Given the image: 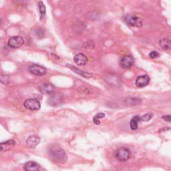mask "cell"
Here are the masks:
<instances>
[{"instance_id":"1","label":"cell","mask_w":171,"mask_h":171,"mask_svg":"<svg viewBox=\"0 0 171 171\" xmlns=\"http://www.w3.org/2000/svg\"><path fill=\"white\" fill-rule=\"evenodd\" d=\"M49 151L50 156L52 157L55 161L61 163H65L67 162V157L66 153L60 147L58 146H53L50 149Z\"/></svg>"},{"instance_id":"2","label":"cell","mask_w":171,"mask_h":171,"mask_svg":"<svg viewBox=\"0 0 171 171\" xmlns=\"http://www.w3.org/2000/svg\"><path fill=\"white\" fill-rule=\"evenodd\" d=\"M126 23L130 26L140 27L143 25V19L136 15H129L125 17Z\"/></svg>"},{"instance_id":"3","label":"cell","mask_w":171,"mask_h":171,"mask_svg":"<svg viewBox=\"0 0 171 171\" xmlns=\"http://www.w3.org/2000/svg\"><path fill=\"white\" fill-rule=\"evenodd\" d=\"M131 157V152L130 150L125 148V147H122V148L119 149L116 153V157L119 161L121 162H125L128 161Z\"/></svg>"},{"instance_id":"4","label":"cell","mask_w":171,"mask_h":171,"mask_svg":"<svg viewBox=\"0 0 171 171\" xmlns=\"http://www.w3.org/2000/svg\"><path fill=\"white\" fill-rule=\"evenodd\" d=\"M23 106L26 109L30 110H38L41 107L39 102L34 98L27 99L23 103Z\"/></svg>"},{"instance_id":"5","label":"cell","mask_w":171,"mask_h":171,"mask_svg":"<svg viewBox=\"0 0 171 171\" xmlns=\"http://www.w3.org/2000/svg\"><path fill=\"white\" fill-rule=\"evenodd\" d=\"M24 43L23 38L21 36H14L10 38L8 41V45L12 48H19Z\"/></svg>"},{"instance_id":"6","label":"cell","mask_w":171,"mask_h":171,"mask_svg":"<svg viewBox=\"0 0 171 171\" xmlns=\"http://www.w3.org/2000/svg\"><path fill=\"white\" fill-rule=\"evenodd\" d=\"M28 70L30 73L35 75H38V76H42V75H44L47 73L46 68L38 65L31 66L29 67Z\"/></svg>"},{"instance_id":"7","label":"cell","mask_w":171,"mask_h":171,"mask_svg":"<svg viewBox=\"0 0 171 171\" xmlns=\"http://www.w3.org/2000/svg\"><path fill=\"white\" fill-rule=\"evenodd\" d=\"M134 63V59L131 55H125L120 61V64L123 68H130Z\"/></svg>"},{"instance_id":"8","label":"cell","mask_w":171,"mask_h":171,"mask_svg":"<svg viewBox=\"0 0 171 171\" xmlns=\"http://www.w3.org/2000/svg\"><path fill=\"white\" fill-rule=\"evenodd\" d=\"M150 78L148 75H142L138 76L136 80V85L139 88H143L149 84Z\"/></svg>"},{"instance_id":"9","label":"cell","mask_w":171,"mask_h":171,"mask_svg":"<svg viewBox=\"0 0 171 171\" xmlns=\"http://www.w3.org/2000/svg\"><path fill=\"white\" fill-rule=\"evenodd\" d=\"M39 142H40V138L39 136H36V135H32L27 139L26 144L30 148L34 149L39 145Z\"/></svg>"},{"instance_id":"10","label":"cell","mask_w":171,"mask_h":171,"mask_svg":"<svg viewBox=\"0 0 171 171\" xmlns=\"http://www.w3.org/2000/svg\"><path fill=\"white\" fill-rule=\"evenodd\" d=\"M88 58L82 53L78 54L74 57V62L78 66H84L88 62Z\"/></svg>"},{"instance_id":"11","label":"cell","mask_w":171,"mask_h":171,"mask_svg":"<svg viewBox=\"0 0 171 171\" xmlns=\"http://www.w3.org/2000/svg\"><path fill=\"white\" fill-rule=\"evenodd\" d=\"M39 90L41 92L44 94H50L54 92V86L49 83H43L42 85L39 86Z\"/></svg>"},{"instance_id":"12","label":"cell","mask_w":171,"mask_h":171,"mask_svg":"<svg viewBox=\"0 0 171 171\" xmlns=\"http://www.w3.org/2000/svg\"><path fill=\"white\" fill-rule=\"evenodd\" d=\"M159 46L162 50H168L171 48V41L169 39L162 38L159 41Z\"/></svg>"},{"instance_id":"13","label":"cell","mask_w":171,"mask_h":171,"mask_svg":"<svg viewBox=\"0 0 171 171\" xmlns=\"http://www.w3.org/2000/svg\"><path fill=\"white\" fill-rule=\"evenodd\" d=\"M39 169V165L38 163L30 161L26 163L24 165V170H28V171H34V170H37Z\"/></svg>"},{"instance_id":"14","label":"cell","mask_w":171,"mask_h":171,"mask_svg":"<svg viewBox=\"0 0 171 171\" xmlns=\"http://www.w3.org/2000/svg\"><path fill=\"white\" fill-rule=\"evenodd\" d=\"M15 145V142L13 140H7L5 142H2L1 144V150L2 151H7L13 148Z\"/></svg>"},{"instance_id":"15","label":"cell","mask_w":171,"mask_h":171,"mask_svg":"<svg viewBox=\"0 0 171 171\" xmlns=\"http://www.w3.org/2000/svg\"><path fill=\"white\" fill-rule=\"evenodd\" d=\"M140 120V117L139 116H135L131 119L130 122V128L132 130H136L138 128V122Z\"/></svg>"},{"instance_id":"16","label":"cell","mask_w":171,"mask_h":171,"mask_svg":"<svg viewBox=\"0 0 171 171\" xmlns=\"http://www.w3.org/2000/svg\"><path fill=\"white\" fill-rule=\"evenodd\" d=\"M67 66L70 67V68L72 70L74 71H75V73H77V74H78L79 75H82V76H83V77H86V78H90V77H92V74H90L89 73H87V72H84V71H82L80 70H79V69L76 68V67H75L74 66H68V65H67Z\"/></svg>"},{"instance_id":"17","label":"cell","mask_w":171,"mask_h":171,"mask_svg":"<svg viewBox=\"0 0 171 171\" xmlns=\"http://www.w3.org/2000/svg\"><path fill=\"white\" fill-rule=\"evenodd\" d=\"M141 102V100L136 98H130L126 100V103L130 105H137Z\"/></svg>"},{"instance_id":"18","label":"cell","mask_w":171,"mask_h":171,"mask_svg":"<svg viewBox=\"0 0 171 171\" xmlns=\"http://www.w3.org/2000/svg\"><path fill=\"white\" fill-rule=\"evenodd\" d=\"M0 79H1V82L6 85L9 84L10 82V78L9 75L7 74H2L1 75V78H0Z\"/></svg>"},{"instance_id":"19","label":"cell","mask_w":171,"mask_h":171,"mask_svg":"<svg viewBox=\"0 0 171 171\" xmlns=\"http://www.w3.org/2000/svg\"><path fill=\"white\" fill-rule=\"evenodd\" d=\"M38 7L39 10V13H40V15H41V18H42V17L44 16V15L46 14V7L42 2H39L38 3Z\"/></svg>"},{"instance_id":"20","label":"cell","mask_w":171,"mask_h":171,"mask_svg":"<svg viewBox=\"0 0 171 171\" xmlns=\"http://www.w3.org/2000/svg\"><path fill=\"white\" fill-rule=\"evenodd\" d=\"M153 116L154 115L153 113L145 114V115H143L142 117H140V120H142L143 122H149L153 118Z\"/></svg>"},{"instance_id":"21","label":"cell","mask_w":171,"mask_h":171,"mask_svg":"<svg viewBox=\"0 0 171 171\" xmlns=\"http://www.w3.org/2000/svg\"><path fill=\"white\" fill-rule=\"evenodd\" d=\"M159 55H160V54H159L158 51H151V52L149 54L150 58H152V59H156V58L159 57Z\"/></svg>"},{"instance_id":"22","label":"cell","mask_w":171,"mask_h":171,"mask_svg":"<svg viewBox=\"0 0 171 171\" xmlns=\"http://www.w3.org/2000/svg\"><path fill=\"white\" fill-rule=\"evenodd\" d=\"M84 47L86 48H93L94 47V43L92 41H88L84 43Z\"/></svg>"},{"instance_id":"23","label":"cell","mask_w":171,"mask_h":171,"mask_svg":"<svg viewBox=\"0 0 171 171\" xmlns=\"http://www.w3.org/2000/svg\"><path fill=\"white\" fill-rule=\"evenodd\" d=\"M104 117H105V114L104 113H102V112H100V113H98L94 118H96V119H98V120H100V119L103 118H104Z\"/></svg>"},{"instance_id":"24","label":"cell","mask_w":171,"mask_h":171,"mask_svg":"<svg viewBox=\"0 0 171 171\" xmlns=\"http://www.w3.org/2000/svg\"><path fill=\"white\" fill-rule=\"evenodd\" d=\"M162 118L166 122H171V115H165V116H163Z\"/></svg>"},{"instance_id":"25","label":"cell","mask_w":171,"mask_h":171,"mask_svg":"<svg viewBox=\"0 0 171 171\" xmlns=\"http://www.w3.org/2000/svg\"><path fill=\"white\" fill-rule=\"evenodd\" d=\"M93 122H94V124H100V121L98 120V119H96V118H93Z\"/></svg>"}]
</instances>
